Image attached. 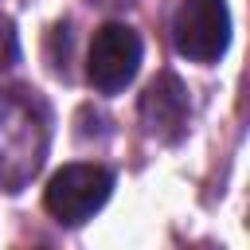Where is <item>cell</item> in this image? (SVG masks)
Segmentation results:
<instances>
[{
  "instance_id": "1",
  "label": "cell",
  "mask_w": 250,
  "mask_h": 250,
  "mask_svg": "<svg viewBox=\"0 0 250 250\" xmlns=\"http://www.w3.org/2000/svg\"><path fill=\"white\" fill-rule=\"evenodd\" d=\"M51 141V113L35 90L8 86L0 90V184L20 191L43 168Z\"/></svg>"
},
{
  "instance_id": "2",
  "label": "cell",
  "mask_w": 250,
  "mask_h": 250,
  "mask_svg": "<svg viewBox=\"0 0 250 250\" xmlns=\"http://www.w3.org/2000/svg\"><path fill=\"white\" fill-rule=\"evenodd\" d=\"M109 191H113V172L109 168H102V164H66L51 176V184L43 191V203L62 227H78L94 211H102Z\"/></svg>"
},
{
  "instance_id": "3",
  "label": "cell",
  "mask_w": 250,
  "mask_h": 250,
  "mask_svg": "<svg viewBox=\"0 0 250 250\" xmlns=\"http://www.w3.org/2000/svg\"><path fill=\"white\" fill-rule=\"evenodd\" d=\"M172 43L191 62H215L230 43L227 0H180L172 16Z\"/></svg>"
},
{
  "instance_id": "4",
  "label": "cell",
  "mask_w": 250,
  "mask_h": 250,
  "mask_svg": "<svg viewBox=\"0 0 250 250\" xmlns=\"http://www.w3.org/2000/svg\"><path fill=\"white\" fill-rule=\"evenodd\" d=\"M141 66V35L129 23H105L94 31L90 59H86V78L102 94H117L133 82Z\"/></svg>"
},
{
  "instance_id": "5",
  "label": "cell",
  "mask_w": 250,
  "mask_h": 250,
  "mask_svg": "<svg viewBox=\"0 0 250 250\" xmlns=\"http://www.w3.org/2000/svg\"><path fill=\"white\" fill-rule=\"evenodd\" d=\"M188 113H191L188 90H184V82L176 74L164 70V74H156L145 86V94H141V121H145L148 137H156L164 145L180 141L184 129H188Z\"/></svg>"
},
{
  "instance_id": "6",
  "label": "cell",
  "mask_w": 250,
  "mask_h": 250,
  "mask_svg": "<svg viewBox=\"0 0 250 250\" xmlns=\"http://www.w3.org/2000/svg\"><path fill=\"white\" fill-rule=\"evenodd\" d=\"M20 59V43H16V27L8 16H0V70H8Z\"/></svg>"
},
{
  "instance_id": "7",
  "label": "cell",
  "mask_w": 250,
  "mask_h": 250,
  "mask_svg": "<svg viewBox=\"0 0 250 250\" xmlns=\"http://www.w3.org/2000/svg\"><path fill=\"white\" fill-rule=\"evenodd\" d=\"M98 4H129V0H98Z\"/></svg>"
}]
</instances>
